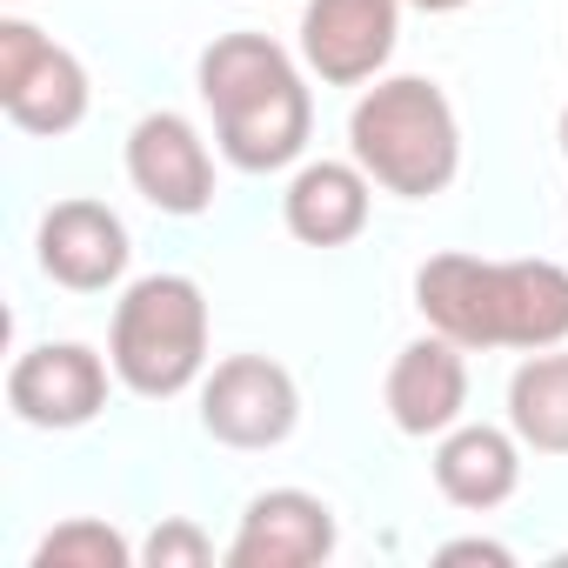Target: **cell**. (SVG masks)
I'll return each instance as SVG.
<instances>
[{"label":"cell","mask_w":568,"mask_h":568,"mask_svg":"<svg viewBox=\"0 0 568 568\" xmlns=\"http://www.w3.org/2000/svg\"><path fill=\"white\" fill-rule=\"evenodd\" d=\"M201 108L214 114V148L241 174L302 168L315 134L308 68L274 34H214L194 61Z\"/></svg>","instance_id":"cell-2"},{"label":"cell","mask_w":568,"mask_h":568,"mask_svg":"<svg viewBox=\"0 0 568 568\" xmlns=\"http://www.w3.org/2000/svg\"><path fill=\"white\" fill-rule=\"evenodd\" d=\"M201 428L221 448L267 455L302 428V388L274 355H227L201 375Z\"/></svg>","instance_id":"cell-6"},{"label":"cell","mask_w":568,"mask_h":568,"mask_svg":"<svg viewBox=\"0 0 568 568\" xmlns=\"http://www.w3.org/2000/svg\"><path fill=\"white\" fill-rule=\"evenodd\" d=\"M555 141H561V161H568V108H561V121H555Z\"/></svg>","instance_id":"cell-20"},{"label":"cell","mask_w":568,"mask_h":568,"mask_svg":"<svg viewBox=\"0 0 568 568\" xmlns=\"http://www.w3.org/2000/svg\"><path fill=\"white\" fill-rule=\"evenodd\" d=\"M0 8H21V0H0Z\"/></svg>","instance_id":"cell-21"},{"label":"cell","mask_w":568,"mask_h":568,"mask_svg":"<svg viewBox=\"0 0 568 568\" xmlns=\"http://www.w3.org/2000/svg\"><path fill=\"white\" fill-rule=\"evenodd\" d=\"M368 214H375V181L368 168L348 154V161H302L281 187V227H288L302 247H348L368 234Z\"/></svg>","instance_id":"cell-13"},{"label":"cell","mask_w":568,"mask_h":568,"mask_svg":"<svg viewBox=\"0 0 568 568\" xmlns=\"http://www.w3.org/2000/svg\"><path fill=\"white\" fill-rule=\"evenodd\" d=\"M121 161H128V187H134L154 214L194 221V214L214 207V154H207L201 128H194L181 108L141 114V121L128 128Z\"/></svg>","instance_id":"cell-9"},{"label":"cell","mask_w":568,"mask_h":568,"mask_svg":"<svg viewBox=\"0 0 568 568\" xmlns=\"http://www.w3.org/2000/svg\"><path fill=\"white\" fill-rule=\"evenodd\" d=\"M415 308L455 348H561L568 342V267L561 261H481V254H428L415 267Z\"/></svg>","instance_id":"cell-1"},{"label":"cell","mask_w":568,"mask_h":568,"mask_svg":"<svg viewBox=\"0 0 568 568\" xmlns=\"http://www.w3.org/2000/svg\"><path fill=\"white\" fill-rule=\"evenodd\" d=\"M114 382H121L114 362L94 355L88 342H34V348L14 355V368H8V408H14L21 428L74 435V428L101 422Z\"/></svg>","instance_id":"cell-7"},{"label":"cell","mask_w":568,"mask_h":568,"mask_svg":"<svg viewBox=\"0 0 568 568\" xmlns=\"http://www.w3.org/2000/svg\"><path fill=\"white\" fill-rule=\"evenodd\" d=\"M134 561H141V548L101 515H74L34 541V568H134Z\"/></svg>","instance_id":"cell-16"},{"label":"cell","mask_w":568,"mask_h":568,"mask_svg":"<svg viewBox=\"0 0 568 568\" xmlns=\"http://www.w3.org/2000/svg\"><path fill=\"white\" fill-rule=\"evenodd\" d=\"M108 362L128 395L174 402L207 375V295L194 274H141L121 288L108 322Z\"/></svg>","instance_id":"cell-4"},{"label":"cell","mask_w":568,"mask_h":568,"mask_svg":"<svg viewBox=\"0 0 568 568\" xmlns=\"http://www.w3.org/2000/svg\"><path fill=\"white\" fill-rule=\"evenodd\" d=\"M435 561H495V568H508L515 548H501V541H488V535H462V541H442Z\"/></svg>","instance_id":"cell-18"},{"label":"cell","mask_w":568,"mask_h":568,"mask_svg":"<svg viewBox=\"0 0 568 568\" xmlns=\"http://www.w3.org/2000/svg\"><path fill=\"white\" fill-rule=\"evenodd\" d=\"M415 14H462V8H475V0H408Z\"/></svg>","instance_id":"cell-19"},{"label":"cell","mask_w":568,"mask_h":568,"mask_svg":"<svg viewBox=\"0 0 568 568\" xmlns=\"http://www.w3.org/2000/svg\"><path fill=\"white\" fill-rule=\"evenodd\" d=\"M521 435L515 428H495V422H455L448 435H435V488L442 501L468 508V515H488L501 508L515 488H521Z\"/></svg>","instance_id":"cell-14"},{"label":"cell","mask_w":568,"mask_h":568,"mask_svg":"<svg viewBox=\"0 0 568 568\" xmlns=\"http://www.w3.org/2000/svg\"><path fill=\"white\" fill-rule=\"evenodd\" d=\"M34 261L54 288L68 295H108L128 281V261H134V234L128 221L108 207V201H54L34 227Z\"/></svg>","instance_id":"cell-10"},{"label":"cell","mask_w":568,"mask_h":568,"mask_svg":"<svg viewBox=\"0 0 568 568\" xmlns=\"http://www.w3.org/2000/svg\"><path fill=\"white\" fill-rule=\"evenodd\" d=\"M342 548L335 508L308 488H261L241 508L234 541L221 548L227 568H315Z\"/></svg>","instance_id":"cell-11"},{"label":"cell","mask_w":568,"mask_h":568,"mask_svg":"<svg viewBox=\"0 0 568 568\" xmlns=\"http://www.w3.org/2000/svg\"><path fill=\"white\" fill-rule=\"evenodd\" d=\"M141 561H148V568H207V561H214V541H207L187 515H168V521L141 541Z\"/></svg>","instance_id":"cell-17"},{"label":"cell","mask_w":568,"mask_h":568,"mask_svg":"<svg viewBox=\"0 0 568 568\" xmlns=\"http://www.w3.org/2000/svg\"><path fill=\"white\" fill-rule=\"evenodd\" d=\"M0 108L8 121L34 141H61L88 121L94 108V81L81 68L74 48L48 41L34 21L0 14Z\"/></svg>","instance_id":"cell-5"},{"label":"cell","mask_w":568,"mask_h":568,"mask_svg":"<svg viewBox=\"0 0 568 568\" xmlns=\"http://www.w3.org/2000/svg\"><path fill=\"white\" fill-rule=\"evenodd\" d=\"M348 154L368 181L395 201H435L462 174V121L442 81L428 74H382L348 108Z\"/></svg>","instance_id":"cell-3"},{"label":"cell","mask_w":568,"mask_h":568,"mask_svg":"<svg viewBox=\"0 0 568 568\" xmlns=\"http://www.w3.org/2000/svg\"><path fill=\"white\" fill-rule=\"evenodd\" d=\"M382 408L408 442H435L455 422H468V348H455L448 335H422L388 362L382 382Z\"/></svg>","instance_id":"cell-12"},{"label":"cell","mask_w":568,"mask_h":568,"mask_svg":"<svg viewBox=\"0 0 568 568\" xmlns=\"http://www.w3.org/2000/svg\"><path fill=\"white\" fill-rule=\"evenodd\" d=\"M508 428L528 455H568V348H535L508 375Z\"/></svg>","instance_id":"cell-15"},{"label":"cell","mask_w":568,"mask_h":568,"mask_svg":"<svg viewBox=\"0 0 568 568\" xmlns=\"http://www.w3.org/2000/svg\"><path fill=\"white\" fill-rule=\"evenodd\" d=\"M402 8L408 0H308L295 54L322 88H368L388 74L402 48Z\"/></svg>","instance_id":"cell-8"}]
</instances>
